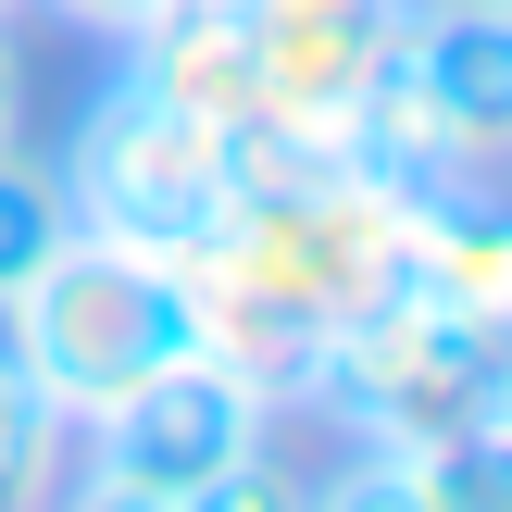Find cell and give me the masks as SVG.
I'll return each instance as SVG.
<instances>
[{
  "instance_id": "1",
  "label": "cell",
  "mask_w": 512,
  "mask_h": 512,
  "mask_svg": "<svg viewBox=\"0 0 512 512\" xmlns=\"http://www.w3.org/2000/svg\"><path fill=\"white\" fill-rule=\"evenodd\" d=\"M0 350L25 363V388H38L63 425L113 413L138 375H163L175 350H188L175 263H150V250H125V238L63 225V250H50V263L0 300Z\"/></svg>"
},
{
  "instance_id": "2",
  "label": "cell",
  "mask_w": 512,
  "mask_h": 512,
  "mask_svg": "<svg viewBox=\"0 0 512 512\" xmlns=\"http://www.w3.org/2000/svg\"><path fill=\"white\" fill-rule=\"evenodd\" d=\"M300 400H325L375 450H425V438H463V425H500L512 413V325H475V313H438L425 288H388V300H363L350 325L313 338Z\"/></svg>"
},
{
  "instance_id": "3",
  "label": "cell",
  "mask_w": 512,
  "mask_h": 512,
  "mask_svg": "<svg viewBox=\"0 0 512 512\" xmlns=\"http://www.w3.org/2000/svg\"><path fill=\"white\" fill-rule=\"evenodd\" d=\"M63 213L88 225V238L150 250V263L200 250L225 225V125H200V113H175V100H150L138 75H113V88L75 113Z\"/></svg>"
},
{
  "instance_id": "4",
  "label": "cell",
  "mask_w": 512,
  "mask_h": 512,
  "mask_svg": "<svg viewBox=\"0 0 512 512\" xmlns=\"http://www.w3.org/2000/svg\"><path fill=\"white\" fill-rule=\"evenodd\" d=\"M413 175H375V163H325L313 188H275V200H238L225 213V250H238L250 275H263L275 300H288L300 325H350L363 300L400 288V238H413Z\"/></svg>"
},
{
  "instance_id": "5",
  "label": "cell",
  "mask_w": 512,
  "mask_h": 512,
  "mask_svg": "<svg viewBox=\"0 0 512 512\" xmlns=\"http://www.w3.org/2000/svg\"><path fill=\"white\" fill-rule=\"evenodd\" d=\"M263 438H275V400L250 388V375L200 363V350H175V363H163V375H138L113 413L75 425L88 475H100V488H138V500H188L200 475L250 463Z\"/></svg>"
},
{
  "instance_id": "6",
  "label": "cell",
  "mask_w": 512,
  "mask_h": 512,
  "mask_svg": "<svg viewBox=\"0 0 512 512\" xmlns=\"http://www.w3.org/2000/svg\"><path fill=\"white\" fill-rule=\"evenodd\" d=\"M250 13V75H263L275 125H313L338 138L350 88L375 75V50L400 38V0H238Z\"/></svg>"
},
{
  "instance_id": "7",
  "label": "cell",
  "mask_w": 512,
  "mask_h": 512,
  "mask_svg": "<svg viewBox=\"0 0 512 512\" xmlns=\"http://www.w3.org/2000/svg\"><path fill=\"white\" fill-rule=\"evenodd\" d=\"M175 300H188V350H200V363L250 375L263 400H300V375H313V325L225 250V225L200 250H175Z\"/></svg>"
},
{
  "instance_id": "8",
  "label": "cell",
  "mask_w": 512,
  "mask_h": 512,
  "mask_svg": "<svg viewBox=\"0 0 512 512\" xmlns=\"http://www.w3.org/2000/svg\"><path fill=\"white\" fill-rule=\"evenodd\" d=\"M400 50L438 88L463 163L500 175V150H512V13L500 0H400Z\"/></svg>"
},
{
  "instance_id": "9",
  "label": "cell",
  "mask_w": 512,
  "mask_h": 512,
  "mask_svg": "<svg viewBox=\"0 0 512 512\" xmlns=\"http://www.w3.org/2000/svg\"><path fill=\"white\" fill-rule=\"evenodd\" d=\"M125 75H138L150 100H175V113H200V125H250L263 113L238 0H163L150 25H125Z\"/></svg>"
},
{
  "instance_id": "10",
  "label": "cell",
  "mask_w": 512,
  "mask_h": 512,
  "mask_svg": "<svg viewBox=\"0 0 512 512\" xmlns=\"http://www.w3.org/2000/svg\"><path fill=\"white\" fill-rule=\"evenodd\" d=\"M75 475V425L25 388V363L0 350V512H50Z\"/></svg>"
},
{
  "instance_id": "11",
  "label": "cell",
  "mask_w": 512,
  "mask_h": 512,
  "mask_svg": "<svg viewBox=\"0 0 512 512\" xmlns=\"http://www.w3.org/2000/svg\"><path fill=\"white\" fill-rule=\"evenodd\" d=\"M400 475L425 488V512H512V413H500V425H463V438L400 450Z\"/></svg>"
},
{
  "instance_id": "12",
  "label": "cell",
  "mask_w": 512,
  "mask_h": 512,
  "mask_svg": "<svg viewBox=\"0 0 512 512\" xmlns=\"http://www.w3.org/2000/svg\"><path fill=\"white\" fill-rule=\"evenodd\" d=\"M63 225H75V213H63V175L25 163V150H0V300L63 250Z\"/></svg>"
},
{
  "instance_id": "13",
  "label": "cell",
  "mask_w": 512,
  "mask_h": 512,
  "mask_svg": "<svg viewBox=\"0 0 512 512\" xmlns=\"http://www.w3.org/2000/svg\"><path fill=\"white\" fill-rule=\"evenodd\" d=\"M175 512H313V488H300V475L275 463V438H263V450H250V463H225V475H200V488L175 500Z\"/></svg>"
},
{
  "instance_id": "14",
  "label": "cell",
  "mask_w": 512,
  "mask_h": 512,
  "mask_svg": "<svg viewBox=\"0 0 512 512\" xmlns=\"http://www.w3.org/2000/svg\"><path fill=\"white\" fill-rule=\"evenodd\" d=\"M313 512H425V488L400 475V450H363L350 475H325V488H313Z\"/></svg>"
},
{
  "instance_id": "15",
  "label": "cell",
  "mask_w": 512,
  "mask_h": 512,
  "mask_svg": "<svg viewBox=\"0 0 512 512\" xmlns=\"http://www.w3.org/2000/svg\"><path fill=\"white\" fill-rule=\"evenodd\" d=\"M50 13H63V25H88V38H125V25H150L163 0H50Z\"/></svg>"
},
{
  "instance_id": "16",
  "label": "cell",
  "mask_w": 512,
  "mask_h": 512,
  "mask_svg": "<svg viewBox=\"0 0 512 512\" xmlns=\"http://www.w3.org/2000/svg\"><path fill=\"white\" fill-rule=\"evenodd\" d=\"M50 512H175V500H138V488H100V475H75Z\"/></svg>"
},
{
  "instance_id": "17",
  "label": "cell",
  "mask_w": 512,
  "mask_h": 512,
  "mask_svg": "<svg viewBox=\"0 0 512 512\" xmlns=\"http://www.w3.org/2000/svg\"><path fill=\"white\" fill-rule=\"evenodd\" d=\"M13 125H25V63H13V38H0V150H13Z\"/></svg>"
},
{
  "instance_id": "18",
  "label": "cell",
  "mask_w": 512,
  "mask_h": 512,
  "mask_svg": "<svg viewBox=\"0 0 512 512\" xmlns=\"http://www.w3.org/2000/svg\"><path fill=\"white\" fill-rule=\"evenodd\" d=\"M13 13H25V0H0V25H13Z\"/></svg>"
}]
</instances>
